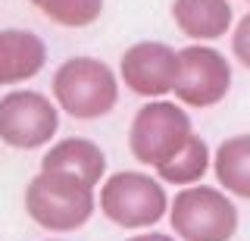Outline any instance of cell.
<instances>
[{"label":"cell","instance_id":"cell-1","mask_svg":"<svg viewBox=\"0 0 250 241\" xmlns=\"http://www.w3.org/2000/svg\"><path fill=\"white\" fill-rule=\"evenodd\" d=\"M25 213L35 225L47 232H78L97 213V188L72 173L38 169V175L25 185Z\"/></svg>","mask_w":250,"mask_h":241},{"label":"cell","instance_id":"cell-2","mask_svg":"<svg viewBox=\"0 0 250 241\" xmlns=\"http://www.w3.org/2000/svg\"><path fill=\"white\" fill-rule=\"evenodd\" d=\"M119 72L109 63L88 53L62 60L53 72L50 91L57 100L60 113L72 116V119L91 122L100 116L113 113L119 104Z\"/></svg>","mask_w":250,"mask_h":241},{"label":"cell","instance_id":"cell-3","mask_svg":"<svg viewBox=\"0 0 250 241\" xmlns=\"http://www.w3.org/2000/svg\"><path fill=\"white\" fill-rule=\"evenodd\" d=\"M169 191L166 182L156 178V173H141V169H122L100 182L97 191V210L119 229H153L169 216Z\"/></svg>","mask_w":250,"mask_h":241},{"label":"cell","instance_id":"cell-4","mask_svg":"<svg viewBox=\"0 0 250 241\" xmlns=\"http://www.w3.org/2000/svg\"><path fill=\"white\" fill-rule=\"evenodd\" d=\"M166 219L178 241H231L238 235L241 213L225 188L197 182L175 191Z\"/></svg>","mask_w":250,"mask_h":241},{"label":"cell","instance_id":"cell-5","mask_svg":"<svg viewBox=\"0 0 250 241\" xmlns=\"http://www.w3.org/2000/svg\"><path fill=\"white\" fill-rule=\"evenodd\" d=\"M191 135H194V126L185 104H175L169 97L147 100L131 119L128 151L141 166L160 169L166 160H172L182 151Z\"/></svg>","mask_w":250,"mask_h":241},{"label":"cell","instance_id":"cell-6","mask_svg":"<svg viewBox=\"0 0 250 241\" xmlns=\"http://www.w3.org/2000/svg\"><path fill=\"white\" fill-rule=\"evenodd\" d=\"M60 131V107L41 91L13 88L0 97V141L13 151L50 147Z\"/></svg>","mask_w":250,"mask_h":241},{"label":"cell","instance_id":"cell-7","mask_svg":"<svg viewBox=\"0 0 250 241\" xmlns=\"http://www.w3.org/2000/svg\"><path fill=\"white\" fill-rule=\"evenodd\" d=\"M231 91V60L213 44L191 41L178 50L175 100L194 110H209L222 104Z\"/></svg>","mask_w":250,"mask_h":241},{"label":"cell","instance_id":"cell-8","mask_svg":"<svg viewBox=\"0 0 250 241\" xmlns=\"http://www.w3.org/2000/svg\"><path fill=\"white\" fill-rule=\"evenodd\" d=\"M119 82L144 100L175 94L178 50L166 41H135L119 57Z\"/></svg>","mask_w":250,"mask_h":241},{"label":"cell","instance_id":"cell-9","mask_svg":"<svg viewBox=\"0 0 250 241\" xmlns=\"http://www.w3.org/2000/svg\"><path fill=\"white\" fill-rule=\"evenodd\" d=\"M169 16L185 38L200 44L219 41L234 28L231 0H172Z\"/></svg>","mask_w":250,"mask_h":241},{"label":"cell","instance_id":"cell-10","mask_svg":"<svg viewBox=\"0 0 250 241\" xmlns=\"http://www.w3.org/2000/svg\"><path fill=\"white\" fill-rule=\"evenodd\" d=\"M47 63V44L25 28H0V88L35 79Z\"/></svg>","mask_w":250,"mask_h":241},{"label":"cell","instance_id":"cell-11","mask_svg":"<svg viewBox=\"0 0 250 241\" xmlns=\"http://www.w3.org/2000/svg\"><path fill=\"white\" fill-rule=\"evenodd\" d=\"M41 169L72 173L84 182H91L94 188H100V182L106 178V153L91 138H78V135L60 138L41 153Z\"/></svg>","mask_w":250,"mask_h":241},{"label":"cell","instance_id":"cell-12","mask_svg":"<svg viewBox=\"0 0 250 241\" xmlns=\"http://www.w3.org/2000/svg\"><path fill=\"white\" fill-rule=\"evenodd\" d=\"M213 175L231 197L250 200V131L229 135L213 151Z\"/></svg>","mask_w":250,"mask_h":241},{"label":"cell","instance_id":"cell-13","mask_svg":"<svg viewBox=\"0 0 250 241\" xmlns=\"http://www.w3.org/2000/svg\"><path fill=\"white\" fill-rule=\"evenodd\" d=\"M213 169V151L203 138L194 131L185 141V147L175 153L172 160H166L160 169H153L156 178H163L172 188H188V185H197L207 178V173Z\"/></svg>","mask_w":250,"mask_h":241},{"label":"cell","instance_id":"cell-14","mask_svg":"<svg viewBox=\"0 0 250 241\" xmlns=\"http://www.w3.org/2000/svg\"><path fill=\"white\" fill-rule=\"evenodd\" d=\"M28 3L62 28H88L104 13V0H28Z\"/></svg>","mask_w":250,"mask_h":241},{"label":"cell","instance_id":"cell-15","mask_svg":"<svg viewBox=\"0 0 250 241\" xmlns=\"http://www.w3.org/2000/svg\"><path fill=\"white\" fill-rule=\"evenodd\" d=\"M231 57L244 69H250V13H244L231 28Z\"/></svg>","mask_w":250,"mask_h":241},{"label":"cell","instance_id":"cell-16","mask_svg":"<svg viewBox=\"0 0 250 241\" xmlns=\"http://www.w3.org/2000/svg\"><path fill=\"white\" fill-rule=\"evenodd\" d=\"M125 241H178L172 232H153V229H144V232H135V235H128Z\"/></svg>","mask_w":250,"mask_h":241},{"label":"cell","instance_id":"cell-17","mask_svg":"<svg viewBox=\"0 0 250 241\" xmlns=\"http://www.w3.org/2000/svg\"><path fill=\"white\" fill-rule=\"evenodd\" d=\"M47 241H60V238H47Z\"/></svg>","mask_w":250,"mask_h":241},{"label":"cell","instance_id":"cell-18","mask_svg":"<svg viewBox=\"0 0 250 241\" xmlns=\"http://www.w3.org/2000/svg\"><path fill=\"white\" fill-rule=\"evenodd\" d=\"M247 3H250V0H247Z\"/></svg>","mask_w":250,"mask_h":241}]
</instances>
